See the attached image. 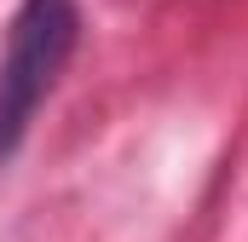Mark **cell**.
<instances>
[{"instance_id": "cell-1", "label": "cell", "mask_w": 248, "mask_h": 242, "mask_svg": "<svg viewBox=\"0 0 248 242\" xmlns=\"http://www.w3.org/2000/svg\"><path fill=\"white\" fill-rule=\"evenodd\" d=\"M75 41H81V0H23L12 12L6 52H0V162L23 144Z\"/></svg>"}]
</instances>
